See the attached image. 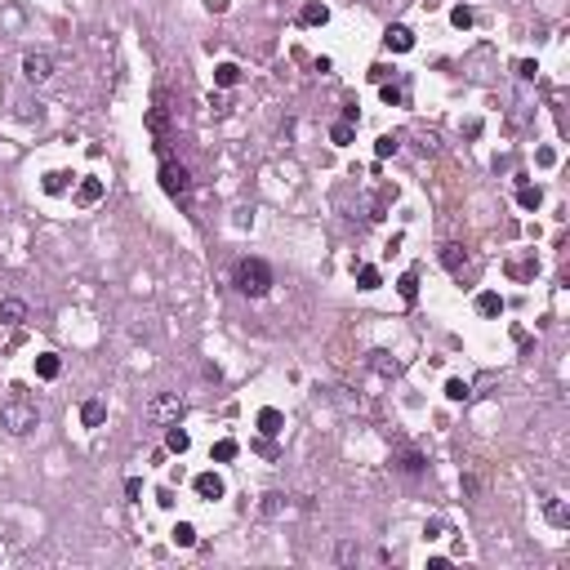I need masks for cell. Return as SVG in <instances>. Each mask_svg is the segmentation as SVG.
<instances>
[{
  "label": "cell",
  "instance_id": "cell-1",
  "mask_svg": "<svg viewBox=\"0 0 570 570\" xmlns=\"http://www.w3.org/2000/svg\"><path fill=\"white\" fill-rule=\"evenodd\" d=\"M0 423H5L14 436H31L36 428H41V410H36V401L27 397V387L14 383L9 387V397L0 401Z\"/></svg>",
  "mask_w": 570,
  "mask_h": 570
},
{
  "label": "cell",
  "instance_id": "cell-2",
  "mask_svg": "<svg viewBox=\"0 0 570 570\" xmlns=\"http://www.w3.org/2000/svg\"><path fill=\"white\" fill-rule=\"evenodd\" d=\"M236 290L245 299H263L272 290V268L263 259H254V254H245V259L236 263Z\"/></svg>",
  "mask_w": 570,
  "mask_h": 570
},
{
  "label": "cell",
  "instance_id": "cell-3",
  "mask_svg": "<svg viewBox=\"0 0 570 570\" xmlns=\"http://www.w3.org/2000/svg\"><path fill=\"white\" fill-rule=\"evenodd\" d=\"M161 187L169 201H187L192 197V169L174 156H161Z\"/></svg>",
  "mask_w": 570,
  "mask_h": 570
},
{
  "label": "cell",
  "instance_id": "cell-4",
  "mask_svg": "<svg viewBox=\"0 0 570 570\" xmlns=\"http://www.w3.org/2000/svg\"><path fill=\"white\" fill-rule=\"evenodd\" d=\"M148 129H152V138H156V152L169 156V94L165 90H156V99L148 107Z\"/></svg>",
  "mask_w": 570,
  "mask_h": 570
},
{
  "label": "cell",
  "instance_id": "cell-5",
  "mask_svg": "<svg viewBox=\"0 0 570 570\" xmlns=\"http://www.w3.org/2000/svg\"><path fill=\"white\" fill-rule=\"evenodd\" d=\"M183 410H187V406H183V397H178V392H156L152 401H148V419L169 428V423L183 419Z\"/></svg>",
  "mask_w": 570,
  "mask_h": 570
},
{
  "label": "cell",
  "instance_id": "cell-6",
  "mask_svg": "<svg viewBox=\"0 0 570 570\" xmlns=\"http://www.w3.org/2000/svg\"><path fill=\"white\" fill-rule=\"evenodd\" d=\"M22 76H27L31 85H45V80L54 76V58L50 54H27V58H22Z\"/></svg>",
  "mask_w": 570,
  "mask_h": 570
},
{
  "label": "cell",
  "instance_id": "cell-7",
  "mask_svg": "<svg viewBox=\"0 0 570 570\" xmlns=\"http://www.w3.org/2000/svg\"><path fill=\"white\" fill-rule=\"evenodd\" d=\"M383 45H387L392 54H410V50H415V31H410L406 22H392V27L383 31Z\"/></svg>",
  "mask_w": 570,
  "mask_h": 570
},
{
  "label": "cell",
  "instance_id": "cell-8",
  "mask_svg": "<svg viewBox=\"0 0 570 570\" xmlns=\"http://www.w3.org/2000/svg\"><path fill=\"white\" fill-rule=\"evenodd\" d=\"M192 490H197L205 504H214V499H223V494H227V486H223V477H218V472H201V477L192 481Z\"/></svg>",
  "mask_w": 570,
  "mask_h": 570
},
{
  "label": "cell",
  "instance_id": "cell-9",
  "mask_svg": "<svg viewBox=\"0 0 570 570\" xmlns=\"http://www.w3.org/2000/svg\"><path fill=\"white\" fill-rule=\"evenodd\" d=\"M290 499H294V494H281V490H268L259 499V517H268V521H276V517H285L290 513Z\"/></svg>",
  "mask_w": 570,
  "mask_h": 570
},
{
  "label": "cell",
  "instance_id": "cell-10",
  "mask_svg": "<svg viewBox=\"0 0 570 570\" xmlns=\"http://www.w3.org/2000/svg\"><path fill=\"white\" fill-rule=\"evenodd\" d=\"M254 423H259V432H263V436H281V432H285V415H281L276 406H263Z\"/></svg>",
  "mask_w": 570,
  "mask_h": 570
},
{
  "label": "cell",
  "instance_id": "cell-11",
  "mask_svg": "<svg viewBox=\"0 0 570 570\" xmlns=\"http://www.w3.org/2000/svg\"><path fill=\"white\" fill-rule=\"evenodd\" d=\"M22 321H27V303H22V299H14V294H9V299H0V325H14V330H18Z\"/></svg>",
  "mask_w": 570,
  "mask_h": 570
},
{
  "label": "cell",
  "instance_id": "cell-12",
  "mask_svg": "<svg viewBox=\"0 0 570 570\" xmlns=\"http://www.w3.org/2000/svg\"><path fill=\"white\" fill-rule=\"evenodd\" d=\"M299 22H303V27H325V22H330V9H325V0H308V5L299 9Z\"/></svg>",
  "mask_w": 570,
  "mask_h": 570
},
{
  "label": "cell",
  "instance_id": "cell-13",
  "mask_svg": "<svg viewBox=\"0 0 570 570\" xmlns=\"http://www.w3.org/2000/svg\"><path fill=\"white\" fill-rule=\"evenodd\" d=\"M436 259H441V268H446V272H459V268H464V263H468V250L459 245V241H446Z\"/></svg>",
  "mask_w": 570,
  "mask_h": 570
},
{
  "label": "cell",
  "instance_id": "cell-14",
  "mask_svg": "<svg viewBox=\"0 0 570 570\" xmlns=\"http://www.w3.org/2000/svg\"><path fill=\"white\" fill-rule=\"evenodd\" d=\"M392 464H397V472H406V477H419V472H428V459H423L419 450H401Z\"/></svg>",
  "mask_w": 570,
  "mask_h": 570
},
{
  "label": "cell",
  "instance_id": "cell-15",
  "mask_svg": "<svg viewBox=\"0 0 570 570\" xmlns=\"http://www.w3.org/2000/svg\"><path fill=\"white\" fill-rule=\"evenodd\" d=\"M187 446H192L187 428H178V423H169V428H165V450H169V455H187Z\"/></svg>",
  "mask_w": 570,
  "mask_h": 570
},
{
  "label": "cell",
  "instance_id": "cell-16",
  "mask_svg": "<svg viewBox=\"0 0 570 570\" xmlns=\"http://www.w3.org/2000/svg\"><path fill=\"white\" fill-rule=\"evenodd\" d=\"M103 192H107V187H103V178H80L76 201H80V205H99V201H103Z\"/></svg>",
  "mask_w": 570,
  "mask_h": 570
},
{
  "label": "cell",
  "instance_id": "cell-17",
  "mask_svg": "<svg viewBox=\"0 0 570 570\" xmlns=\"http://www.w3.org/2000/svg\"><path fill=\"white\" fill-rule=\"evenodd\" d=\"M477 312L481 317H504V299L494 294V290H481L477 294Z\"/></svg>",
  "mask_w": 570,
  "mask_h": 570
},
{
  "label": "cell",
  "instance_id": "cell-18",
  "mask_svg": "<svg viewBox=\"0 0 570 570\" xmlns=\"http://www.w3.org/2000/svg\"><path fill=\"white\" fill-rule=\"evenodd\" d=\"M36 374H41V379H58V374H63L58 352H41V357H36Z\"/></svg>",
  "mask_w": 570,
  "mask_h": 570
},
{
  "label": "cell",
  "instance_id": "cell-19",
  "mask_svg": "<svg viewBox=\"0 0 570 570\" xmlns=\"http://www.w3.org/2000/svg\"><path fill=\"white\" fill-rule=\"evenodd\" d=\"M103 419H107V406L103 401H85L80 406V423H85V428H103Z\"/></svg>",
  "mask_w": 570,
  "mask_h": 570
},
{
  "label": "cell",
  "instance_id": "cell-20",
  "mask_svg": "<svg viewBox=\"0 0 570 570\" xmlns=\"http://www.w3.org/2000/svg\"><path fill=\"white\" fill-rule=\"evenodd\" d=\"M236 455H241V446L232 441V436H223V441H214V450H210V459H214V464H232Z\"/></svg>",
  "mask_w": 570,
  "mask_h": 570
},
{
  "label": "cell",
  "instance_id": "cell-21",
  "mask_svg": "<svg viewBox=\"0 0 570 570\" xmlns=\"http://www.w3.org/2000/svg\"><path fill=\"white\" fill-rule=\"evenodd\" d=\"M236 80H241V67L236 63H218L214 67V85H218V90H232Z\"/></svg>",
  "mask_w": 570,
  "mask_h": 570
},
{
  "label": "cell",
  "instance_id": "cell-22",
  "mask_svg": "<svg viewBox=\"0 0 570 570\" xmlns=\"http://www.w3.org/2000/svg\"><path fill=\"white\" fill-rule=\"evenodd\" d=\"M543 513H548L553 526H570V513H566V504L557 499V494H548V499H543Z\"/></svg>",
  "mask_w": 570,
  "mask_h": 570
},
{
  "label": "cell",
  "instance_id": "cell-23",
  "mask_svg": "<svg viewBox=\"0 0 570 570\" xmlns=\"http://www.w3.org/2000/svg\"><path fill=\"white\" fill-rule=\"evenodd\" d=\"M352 138H357V125H348V120H334V125H330V143H334V148H348Z\"/></svg>",
  "mask_w": 570,
  "mask_h": 570
},
{
  "label": "cell",
  "instance_id": "cell-24",
  "mask_svg": "<svg viewBox=\"0 0 570 570\" xmlns=\"http://www.w3.org/2000/svg\"><path fill=\"white\" fill-rule=\"evenodd\" d=\"M517 205H521V210H539V205H543V192L530 187V183H521V187H517Z\"/></svg>",
  "mask_w": 570,
  "mask_h": 570
},
{
  "label": "cell",
  "instance_id": "cell-25",
  "mask_svg": "<svg viewBox=\"0 0 570 570\" xmlns=\"http://www.w3.org/2000/svg\"><path fill=\"white\" fill-rule=\"evenodd\" d=\"M169 539H174L178 548H192V543H197V526H192V521H178V526L169 530Z\"/></svg>",
  "mask_w": 570,
  "mask_h": 570
},
{
  "label": "cell",
  "instance_id": "cell-26",
  "mask_svg": "<svg viewBox=\"0 0 570 570\" xmlns=\"http://www.w3.org/2000/svg\"><path fill=\"white\" fill-rule=\"evenodd\" d=\"M67 178H71V174H63V169H50V174H45V183H41V187L50 192V197H63V192H67Z\"/></svg>",
  "mask_w": 570,
  "mask_h": 570
},
{
  "label": "cell",
  "instance_id": "cell-27",
  "mask_svg": "<svg viewBox=\"0 0 570 570\" xmlns=\"http://www.w3.org/2000/svg\"><path fill=\"white\" fill-rule=\"evenodd\" d=\"M357 285H361V290H379V285H383L379 268H370V263H366V268H357Z\"/></svg>",
  "mask_w": 570,
  "mask_h": 570
},
{
  "label": "cell",
  "instance_id": "cell-28",
  "mask_svg": "<svg viewBox=\"0 0 570 570\" xmlns=\"http://www.w3.org/2000/svg\"><path fill=\"white\" fill-rule=\"evenodd\" d=\"M397 290H401L406 303H415V299H419V272H406L401 281H397Z\"/></svg>",
  "mask_w": 570,
  "mask_h": 570
},
{
  "label": "cell",
  "instance_id": "cell-29",
  "mask_svg": "<svg viewBox=\"0 0 570 570\" xmlns=\"http://www.w3.org/2000/svg\"><path fill=\"white\" fill-rule=\"evenodd\" d=\"M450 22H455V27H459V31H468V27H472V22H477V14H472V9H468V5H455V9H450Z\"/></svg>",
  "mask_w": 570,
  "mask_h": 570
},
{
  "label": "cell",
  "instance_id": "cell-30",
  "mask_svg": "<svg viewBox=\"0 0 570 570\" xmlns=\"http://www.w3.org/2000/svg\"><path fill=\"white\" fill-rule=\"evenodd\" d=\"M446 397H450V401H468L472 387H468L464 379H446Z\"/></svg>",
  "mask_w": 570,
  "mask_h": 570
},
{
  "label": "cell",
  "instance_id": "cell-31",
  "mask_svg": "<svg viewBox=\"0 0 570 570\" xmlns=\"http://www.w3.org/2000/svg\"><path fill=\"white\" fill-rule=\"evenodd\" d=\"M397 148H401V138H397V134H383L379 143H374V156H379V161H383V156H397Z\"/></svg>",
  "mask_w": 570,
  "mask_h": 570
},
{
  "label": "cell",
  "instance_id": "cell-32",
  "mask_svg": "<svg viewBox=\"0 0 570 570\" xmlns=\"http://www.w3.org/2000/svg\"><path fill=\"white\" fill-rule=\"evenodd\" d=\"M379 90H383V103H387V107L406 103V90H401V85H379Z\"/></svg>",
  "mask_w": 570,
  "mask_h": 570
},
{
  "label": "cell",
  "instance_id": "cell-33",
  "mask_svg": "<svg viewBox=\"0 0 570 570\" xmlns=\"http://www.w3.org/2000/svg\"><path fill=\"white\" fill-rule=\"evenodd\" d=\"M535 268H539L535 259H526V263H513V276H517V281H526V276H535Z\"/></svg>",
  "mask_w": 570,
  "mask_h": 570
},
{
  "label": "cell",
  "instance_id": "cell-34",
  "mask_svg": "<svg viewBox=\"0 0 570 570\" xmlns=\"http://www.w3.org/2000/svg\"><path fill=\"white\" fill-rule=\"evenodd\" d=\"M334 562H357V543H339V548H334Z\"/></svg>",
  "mask_w": 570,
  "mask_h": 570
},
{
  "label": "cell",
  "instance_id": "cell-35",
  "mask_svg": "<svg viewBox=\"0 0 570 570\" xmlns=\"http://www.w3.org/2000/svg\"><path fill=\"white\" fill-rule=\"evenodd\" d=\"M441 535H446V521H436V517H432L428 526H423V539H441Z\"/></svg>",
  "mask_w": 570,
  "mask_h": 570
},
{
  "label": "cell",
  "instance_id": "cell-36",
  "mask_svg": "<svg viewBox=\"0 0 570 570\" xmlns=\"http://www.w3.org/2000/svg\"><path fill=\"white\" fill-rule=\"evenodd\" d=\"M535 161L548 169V165H557V152H553V148H539V152H535Z\"/></svg>",
  "mask_w": 570,
  "mask_h": 570
},
{
  "label": "cell",
  "instance_id": "cell-37",
  "mask_svg": "<svg viewBox=\"0 0 570 570\" xmlns=\"http://www.w3.org/2000/svg\"><path fill=\"white\" fill-rule=\"evenodd\" d=\"M254 450H259V455H268V459H276V446H272V436H263V441H254Z\"/></svg>",
  "mask_w": 570,
  "mask_h": 570
},
{
  "label": "cell",
  "instance_id": "cell-38",
  "mask_svg": "<svg viewBox=\"0 0 570 570\" xmlns=\"http://www.w3.org/2000/svg\"><path fill=\"white\" fill-rule=\"evenodd\" d=\"M535 71H539V67L530 63V58H526V63H517V76H521V80H535Z\"/></svg>",
  "mask_w": 570,
  "mask_h": 570
},
{
  "label": "cell",
  "instance_id": "cell-39",
  "mask_svg": "<svg viewBox=\"0 0 570 570\" xmlns=\"http://www.w3.org/2000/svg\"><path fill=\"white\" fill-rule=\"evenodd\" d=\"M125 494H129V499H138V494H143V481L129 477V481H125Z\"/></svg>",
  "mask_w": 570,
  "mask_h": 570
},
{
  "label": "cell",
  "instance_id": "cell-40",
  "mask_svg": "<svg viewBox=\"0 0 570 570\" xmlns=\"http://www.w3.org/2000/svg\"><path fill=\"white\" fill-rule=\"evenodd\" d=\"M387 76H392L387 67H370V80H374V85H387Z\"/></svg>",
  "mask_w": 570,
  "mask_h": 570
},
{
  "label": "cell",
  "instance_id": "cell-41",
  "mask_svg": "<svg viewBox=\"0 0 570 570\" xmlns=\"http://www.w3.org/2000/svg\"><path fill=\"white\" fill-rule=\"evenodd\" d=\"M343 120H348V125H357V120H361V112H357V103H343Z\"/></svg>",
  "mask_w": 570,
  "mask_h": 570
},
{
  "label": "cell",
  "instance_id": "cell-42",
  "mask_svg": "<svg viewBox=\"0 0 570 570\" xmlns=\"http://www.w3.org/2000/svg\"><path fill=\"white\" fill-rule=\"evenodd\" d=\"M156 504H161V508H174V490H169V486H165L161 494H156Z\"/></svg>",
  "mask_w": 570,
  "mask_h": 570
}]
</instances>
